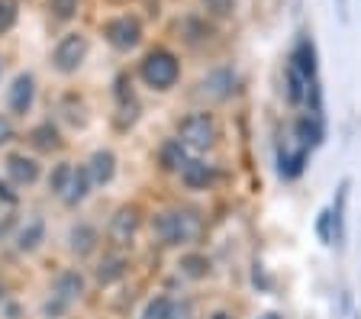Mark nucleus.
I'll return each instance as SVG.
<instances>
[{
  "label": "nucleus",
  "instance_id": "f257e3e1",
  "mask_svg": "<svg viewBox=\"0 0 361 319\" xmlns=\"http://www.w3.org/2000/svg\"><path fill=\"white\" fill-rule=\"evenodd\" d=\"M200 232V220L194 213H155L152 216V236L161 245H180Z\"/></svg>",
  "mask_w": 361,
  "mask_h": 319
},
{
  "label": "nucleus",
  "instance_id": "f03ea898",
  "mask_svg": "<svg viewBox=\"0 0 361 319\" xmlns=\"http://www.w3.org/2000/svg\"><path fill=\"white\" fill-rule=\"evenodd\" d=\"M178 77H180V65L168 49H155V52H149L142 58V81L149 84V87H155V91L174 87Z\"/></svg>",
  "mask_w": 361,
  "mask_h": 319
},
{
  "label": "nucleus",
  "instance_id": "7ed1b4c3",
  "mask_svg": "<svg viewBox=\"0 0 361 319\" xmlns=\"http://www.w3.org/2000/svg\"><path fill=\"white\" fill-rule=\"evenodd\" d=\"M178 139L184 142V149H197V152H203V149H210V145L216 142V123H213L207 113H190V116L180 120Z\"/></svg>",
  "mask_w": 361,
  "mask_h": 319
},
{
  "label": "nucleus",
  "instance_id": "20e7f679",
  "mask_svg": "<svg viewBox=\"0 0 361 319\" xmlns=\"http://www.w3.org/2000/svg\"><path fill=\"white\" fill-rule=\"evenodd\" d=\"M84 58H87V36H81V32H68L52 52L55 68H59L61 75H75L84 65Z\"/></svg>",
  "mask_w": 361,
  "mask_h": 319
},
{
  "label": "nucleus",
  "instance_id": "39448f33",
  "mask_svg": "<svg viewBox=\"0 0 361 319\" xmlns=\"http://www.w3.org/2000/svg\"><path fill=\"white\" fill-rule=\"evenodd\" d=\"M104 36L113 49H120V52H129L142 42V23L135 20V16H116L110 23L104 26Z\"/></svg>",
  "mask_w": 361,
  "mask_h": 319
},
{
  "label": "nucleus",
  "instance_id": "423d86ee",
  "mask_svg": "<svg viewBox=\"0 0 361 319\" xmlns=\"http://www.w3.org/2000/svg\"><path fill=\"white\" fill-rule=\"evenodd\" d=\"M32 100H36V77L30 71H23V75L13 77L7 91V106L13 116H26L32 110Z\"/></svg>",
  "mask_w": 361,
  "mask_h": 319
},
{
  "label": "nucleus",
  "instance_id": "0eeeda50",
  "mask_svg": "<svg viewBox=\"0 0 361 319\" xmlns=\"http://www.w3.org/2000/svg\"><path fill=\"white\" fill-rule=\"evenodd\" d=\"M4 171H7V177L16 184V187H30V184L39 181V161L30 158V155H23V152L7 155Z\"/></svg>",
  "mask_w": 361,
  "mask_h": 319
},
{
  "label": "nucleus",
  "instance_id": "6e6552de",
  "mask_svg": "<svg viewBox=\"0 0 361 319\" xmlns=\"http://www.w3.org/2000/svg\"><path fill=\"white\" fill-rule=\"evenodd\" d=\"M235 84H239V77H235L233 71L216 68V71H210V75L200 81V94L203 97H210V100H226V97H233Z\"/></svg>",
  "mask_w": 361,
  "mask_h": 319
},
{
  "label": "nucleus",
  "instance_id": "1a4fd4ad",
  "mask_svg": "<svg viewBox=\"0 0 361 319\" xmlns=\"http://www.w3.org/2000/svg\"><path fill=\"white\" fill-rule=\"evenodd\" d=\"M135 229H139V210L135 206H123V210H116V216L110 220V239L116 245H126L129 239L135 236Z\"/></svg>",
  "mask_w": 361,
  "mask_h": 319
},
{
  "label": "nucleus",
  "instance_id": "9d476101",
  "mask_svg": "<svg viewBox=\"0 0 361 319\" xmlns=\"http://www.w3.org/2000/svg\"><path fill=\"white\" fill-rule=\"evenodd\" d=\"M97 242H100V236L90 223H78V226H71V232H68V249L75 251L78 258L90 255V251L97 249Z\"/></svg>",
  "mask_w": 361,
  "mask_h": 319
},
{
  "label": "nucleus",
  "instance_id": "9b49d317",
  "mask_svg": "<svg viewBox=\"0 0 361 319\" xmlns=\"http://www.w3.org/2000/svg\"><path fill=\"white\" fill-rule=\"evenodd\" d=\"M180 181L190 190H207L216 181V171H213V165H207V161H188L184 171H180Z\"/></svg>",
  "mask_w": 361,
  "mask_h": 319
},
{
  "label": "nucleus",
  "instance_id": "f8f14e48",
  "mask_svg": "<svg viewBox=\"0 0 361 319\" xmlns=\"http://www.w3.org/2000/svg\"><path fill=\"white\" fill-rule=\"evenodd\" d=\"M45 242V220L42 216H30L16 232V249L20 251H36Z\"/></svg>",
  "mask_w": 361,
  "mask_h": 319
},
{
  "label": "nucleus",
  "instance_id": "ddd939ff",
  "mask_svg": "<svg viewBox=\"0 0 361 319\" xmlns=\"http://www.w3.org/2000/svg\"><path fill=\"white\" fill-rule=\"evenodd\" d=\"M90 184H94V181H90L87 165H78L75 171H71V181H68V190L61 194V197H65V204H68V206H78V204H81V200L90 194Z\"/></svg>",
  "mask_w": 361,
  "mask_h": 319
},
{
  "label": "nucleus",
  "instance_id": "4468645a",
  "mask_svg": "<svg viewBox=\"0 0 361 319\" xmlns=\"http://www.w3.org/2000/svg\"><path fill=\"white\" fill-rule=\"evenodd\" d=\"M87 171H90V181H94V184H110L113 175H116V155L106 152V149L94 152V158H90V165H87Z\"/></svg>",
  "mask_w": 361,
  "mask_h": 319
},
{
  "label": "nucleus",
  "instance_id": "2eb2a0df",
  "mask_svg": "<svg viewBox=\"0 0 361 319\" xmlns=\"http://www.w3.org/2000/svg\"><path fill=\"white\" fill-rule=\"evenodd\" d=\"M307 158H310V152L307 149H297V152H287V149H278V175L281 177H297V175H303V168H307Z\"/></svg>",
  "mask_w": 361,
  "mask_h": 319
},
{
  "label": "nucleus",
  "instance_id": "dca6fc26",
  "mask_svg": "<svg viewBox=\"0 0 361 319\" xmlns=\"http://www.w3.org/2000/svg\"><path fill=\"white\" fill-rule=\"evenodd\" d=\"M323 123H319V116H303V120H297V139H300V149H316V145L323 142Z\"/></svg>",
  "mask_w": 361,
  "mask_h": 319
},
{
  "label": "nucleus",
  "instance_id": "f3484780",
  "mask_svg": "<svg viewBox=\"0 0 361 319\" xmlns=\"http://www.w3.org/2000/svg\"><path fill=\"white\" fill-rule=\"evenodd\" d=\"M81 294H84V277L78 271H61L59 277H55V296H61V300H68V304H75Z\"/></svg>",
  "mask_w": 361,
  "mask_h": 319
},
{
  "label": "nucleus",
  "instance_id": "a211bd4d",
  "mask_svg": "<svg viewBox=\"0 0 361 319\" xmlns=\"http://www.w3.org/2000/svg\"><path fill=\"white\" fill-rule=\"evenodd\" d=\"M126 268H129V261L123 258V255H110V258H104L97 265V281L104 284V287H110V284L126 277Z\"/></svg>",
  "mask_w": 361,
  "mask_h": 319
},
{
  "label": "nucleus",
  "instance_id": "6ab92c4d",
  "mask_svg": "<svg viewBox=\"0 0 361 319\" xmlns=\"http://www.w3.org/2000/svg\"><path fill=\"white\" fill-rule=\"evenodd\" d=\"M178 271L184 274V277H190V281H200V277L210 274V258L200 255V251H188V255H180Z\"/></svg>",
  "mask_w": 361,
  "mask_h": 319
},
{
  "label": "nucleus",
  "instance_id": "aec40b11",
  "mask_svg": "<svg viewBox=\"0 0 361 319\" xmlns=\"http://www.w3.org/2000/svg\"><path fill=\"white\" fill-rule=\"evenodd\" d=\"M158 158H161V168H168V171H184V165L190 161L188 152H184V142H180V139H171V142L161 145Z\"/></svg>",
  "mask_w": 361,
  "mask_h": 319
},
{
  "label": "nucleus",
  "instance_id": "412c9836",
  "mask_svg": "<svg viewBox=\"0 0 361 319\" xmlns=\"http://www.w3.org/2000/svg\"><path fill=\"white\" fill-rule=\"evenodd\" d=\"M290 61L300 68V75H307L310 81H313V75H316V49H313V42H310V39H300V42H297Z\"/></svg>",
  "mask_w": 361,
  "mask_h": 319
},
{
  "label": "nucleus",
  "instance_id": "4be33fe9",
  "mask_svg": "<svg viewBox=\"0 0 361 319\" xmlns=\"http://www.w3.org/2000/svg\"><path fill=\"white\" fill-rule=\"evenodd\" d=\"M307 91H310V77L300 75V68L297 65H287V100L290 104H300V100H307Z\"/></svg>",
  "mask_w": 361,
  "mask_h": 319
},
{
  "label": "nucleus",
  "instance_id": "5701e85b",
  "mask_svg": "<svg viewBox=\"0 0 361 319\" xmlns=\"http://www.w3.org/2000/svg\"><path fill=\"white\" fill-rule=\"evenodd\" d=\"M30 139H32V145H36L39 152H52V149L61 145V136H59V130H55L52 123H39L36 130L30 132Z\"/></svg>",
  "mask_w": 361,
  "mask_h": 319
},
{
  "label": "nucleus",
  "instance_id": "b1692460",
  "mask_svg": "<svg viewBox=\"0 0 361 319\" xmlns=\"http://www.w3.org/2000/svg\"><path fill=\"white\" fill-rule=\"evenodd\" d=\"M178 30L184 32V39H188L190 46H200V42H207V39H210V26L203 23V20H197V16H188V20H180Z\"/></svg>",
  "mask_w": 361,
  "mask_h": 319
},
{
  "label": "nucleus",
  "instance_id": "393cba45",
  "mask_svg": "<svg viewBox=\"0 0 361 319\" xmlns=\"http://www.w3.org/2000/svg\"><path fill=\"white\" fill-rule=\"evenodd\" d=\"M142 319H178V304L171 296H155V300H149Z\"/></svg>",
  "mask_w": 361,
  "mask_h": 319
},
{
  "label": "nucleus",
  "instance_id": "a878e982",
  "mask_svg": "<svg viewBox=\"0 0 361 319\" xmlns=\"http://www.w3.org/2000/svg\"><path fill=\"white\" fill-rule=\"evenodd\" d=\"M71 171H75V168L68 165V161H59V165L52 168V175H49V190L61 197L68 190V181H71Z\"/></svg>",
  "mask_w": 361,
  "mask_h": 319
},
{
  "label": "nucleus",
  "instance_id": "bb28decb",
  "mask_svg": "<svg viewBox=\"0 0 361 319\" xmlns=\"http://www.w3.org/2000/svg\"><path fill=\"white\" fill-rule=\"evenodd\" d=\"M81 7V0H49V10H52L55 20H71Z\"/></svg>",
  "mask_w": 361,
  "mask_h": 319
},
{
  "label": "nucleus",
  "instance_id": "cd10ccee",
  "mask_svg": "<svg viewBox=\"0 0 361 319\" xmlns=\"http://www.w3.org/2000/svg\"><path fill=\"white\" fill-rule=\"evenodd\" d=\"M203 10L210 16H216V20H226V16H233L235 10V0H200Z\"/></svg>",
  "mask_w": 361,
  "mask_h": 319
},
{
  "label": "nucleus",
  "instance_id": "c85d7f7f",
  "mask_svg": "<svg viewBox=\"0 0 361 319\" xmlns=\"http://www.w3.org/2000/svg\"><path fill=\"white\" fill-rule=\"evenodd\" d=\"M16 10H20V0H0V32H7L16 23Z\"/></svg>",
  "mask_w": 361,
  "mask_h": 319
},
{
  "label": "nucleus",
  "instance_id": "c756f323",
  "mask_svg": "<svg viewBox=\"0 0 361 319\" xmlns=\"http://www.w3.org/2000/svg\"><path fill=\"white\" fill-rule=\"evenodd\" d=\"M68 306H71L68 300H61V296L52 294V300H45V306H42V316L45 319H59V316H65L68 313Z\"/></svg>",
  "mask_w": 361,
  "mask_h": 319
},
{
  "label": "nucleus",
  "instance_id": "7c9ffc66",
  "mask_svg": "<svg viewBox=\"0 0 361 319\" xmlns=\"http://www.w3.org/2000/svg\"><path fill=\"white\" fill-rule=\"evenodd\" d=\"M332 223H336L332 210L319 213V220H316V232H319V239H323V242H332Z\"/></svg>",
  "mask_w": 361,
  "mask_h": 319
},
{
  "label": "nucleus",
  "instance_id": "2f4dec72",
  "mask_svg": "<svg viewBox=\"0 0 361 319\" xmlns=\"http://www.w3.org/2000/svg\"><path fill=\"white\" fill-rule=\"evenodd\" d=\"M307 104H310V110H313V116H323V91H319V84H310Z\"/></svg>",
  "mask_w": 361,
  "mask_h": 319
},
{
  "label": "nucleus",
  "instance_id": "473e14b6",
  "mask_svg": "<svg viewBox=\"0 0 361 319\" xmlns=\"http://www.w3.org/2000/svg\"><path fill=\"white\" fill-rule=\"evenodd\" d=\"M13 139V126H10L7 116H0V145H7Z\"/></svg>",
  "mask_w": 361,
  "mask_h": 319
},
{
  "label": "nucleus",
  "instance_id": "72a5a7b5",
  "mask_svg": "<svg viewBox=\"0 0 361 319\" xmlns=\"http://www.w3.org/2000/svg\"><path fill=\"white\" fill-rule=\"evenodd\" d=\"M0 200H7V204H16V194L7 187V184H0Z\"/></svg>",
  "mask_w": 361,
  "mask_h": 319
},
{
  "label": "nucleus",
  "instance_id": "f704fd0d",
  "mask_svg": "<svg viewBox=\"0 0 361 319\" xmlns=\"http://www.w3.org/2000/svg\"><path fill=\"white\" fill-rule=\"evenodd\" d=\"M210 319H233V316H229V313H213Z\"/></svg>",
  "mask_w": 361,
  "mask_h": 319
},
{
  "label": "nucleus",
  "instance_id": "c9c22d12",
  "mask_svg": "<svg viewBox=\"0 0 361 319\" xmlns=\"http://www.w3.org/2000/svg\"><path fill=\"white\" fill-rule=\"evenodd\" d=\"M264 319H278V316H264Z\"/></svg>",
  "mask_w": 361,
  "mask_h": 319
},
{
  "label": "nucleus",
  "instance_id": "e433bc0d",
  "mask_svg": "<svg viewBox=\"0 0 361 319\" xmlns=\"http://www.w3.org/2000/svg\"><path fill=\"white\" fill-rule=\"evenodd\" d=\"M0 296H4V287H0Z\"/></svg>",
  "mask_w": 361,
  "mask_h": 319
}]
</instances>
